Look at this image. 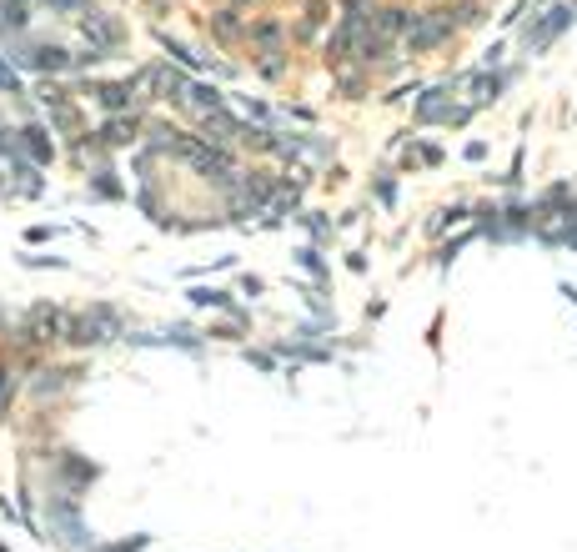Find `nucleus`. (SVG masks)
<instances>
[{"instance_id": "f257e3e1", "label": "nucleus", "mask_w": 577, "mask_h": 552, "mask_svg": "<svg viewBox=\"0 0 577 552\" xmlns=\"http://www.w3.org/2000/svg\"><path fill=\"white\" fill-rule=\"evenodd\" d=\"M186 100H196V105H206V110H216V105H221V96H216V91H206V86H186Z\"/></svg>"}]
</instances>
